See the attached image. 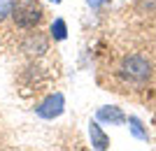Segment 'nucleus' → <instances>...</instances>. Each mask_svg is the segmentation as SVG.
I'll list each match as a JSON object with an SVG mask.
<instances>
[{"label":"nucleus","instance_id":"nucleus-5","mask_svg":"<svg viewBox=\"0 0 156 151\" xmlns=\"http://www.w3.org/2000/svg\"><path fill=\"white\" fill-rule=\"evenodd\" d=\"M91 144L96 149H107L110 146V139L103 135V130L98 128V123H91Z\"/></svg>","mask_w":156,"mask_h":151},{"label":"nucleus","instance_id":"nucleus-2","mask_svg":"<svg viewBox=\"0 0 156 151\" xmlns=\"http://www.w3.org/2000/svg\"><path fill=\"white\" fill-rule=\"evenodd\" d=\"M47 23V9L40 0H16L14 5V26L21 37L33 30H42Z\"/></svg>","mask_w":156,"mask_h":151},{"label":"nucleus","instance_id":"nucleus-7","mask_svg":"<svg viewBox=\"0 0 156 151\" xmlns=\"http://www.w3.org/2000/svg\"><path fill=\"white\" fill-rule=\"evenodd\" d=\"M130 130L135 132V135H137L140 139H147V132H144L142 128H140V121H137V118H130Z\"/></svg>","mask_w":156,"mask_h":151},{"label":"nucleus","instance_id":"nucleus-6","mask_svg":"<svg viewBox=\"0 0 156 151\" xmlns=\"http://www.w3.org/2000/svg\"><path fill=\"white\" fill-rule=\"evenodd\" d=\"M98 118H105V121H112V123H124V114L119 112L117 107H103L100 112H98Z\"/></svg>","mask_w":156,"mask_h":151},{"label":"nucleus","instance_id":"nucleus-3","mask_svg":"<svg viewBox=\"0 0 156 151\" xmlns=\"http://www.w3.org/2000/svg\"><path fill=\"white\" fill-rule=\"evenodd\" d=\"M14 5L16 0H0V51L19 46L21 33L14 26Z\"/></svg>","mask_w":156,"mask_h":151},{"label":"nucleus","instance_id":"nucleus-8","mask_svg":"<svg viewBox=\"0 0 156 151\" xmlns=\"http://www.w3.org/2000/svg\"><path fill=\"white\" fill-rule=\"evenodd\" d=\"M5 142H7V137H5V128H2V118H0V146H7Z\"/></svg>","mask_w":156,"mask_h":151},{"label":"nucleus","instance_id":"nucleus-4","mask_svg":"<svg viewBox=\"0 0 156 151\" xmlns=\"http://www.w3.org/2000/svg\"><path fill=\"white\" fill-rule=\"evenodd\" d=\"M42 107H49V109L40 112V116H47V118L58 116V114L63 112V95H61V93H54V95H49V98H47V102H44Z\"/></svg>","mask_w":156,"mask_h":151},{"label":"nucleus","instance_id":"nucleus-1","mask_svg":"<svg viewBox=\"0 0 156 151\" xmlns=\"http://www.w3.org/2000/svg\"><path fill=\"white\" fill-rule=\"evenodd\" d=\"M98 81L112 93L144 100L156 93V49L133 35L105 37L96 53Z\"/></svg>","mask_w":156,"mask_h":151}]
</instances>
